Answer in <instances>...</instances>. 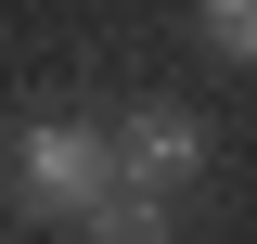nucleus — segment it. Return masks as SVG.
I'll return each instance as SVG.
<instances>
[{"label":"nucleus","instance_id":"1","mask_svg":"<svg viewBox=\"0 0 257 244\" xmlns=\"http://www.w3.org/2000/svg\"><path fill=\"white\" fill-rule=\"evenodd\" d=\"M103 193H116V142H103L90 116H26L13 129V206H26L39 231H77Z\"/></svg>","mask_w":257,"mask_h":244},{"label":"nucleus","instance_id":"2","mask_svg":"<svg viewBox=\"0 0 257 244\" xmlns=\"http://www.w3.org/2000/svg\"><path fill=\"white\" fill-rule=\"evenodd\" d=\"M103 142H116V180L167 193V206H180V180L206 167V116H193V103H142V116H116Z\"/></svg>","mask_w":257,"mask_h":244},{"label":"nucleus","instance_id":"3","mask_svg":"<svg viewBox=\"0 0 257 244\" xmlns=\"http://www.w3.org/2000/svg\"><path fill=\"white\" fill-rule=\"evenodd\" d=\"M77 231H90V244H167V193H128V180H116Z\"/></svg>","mask_w":257,"mask_h":244},{"label":"nucleus","instance_id":"4","mask_svg":"<svg viewBox=\"0 0 257 244\" xmlns=\"http://www.w3.org/2000/svg\"><path fill=\"white\" fill-rule=\"evenodd\" d=\"M193 26L219 39V52H231V64H257V0H193Z\"/></svg>","mask_w":257,"mask_h":244}]
</instances>
